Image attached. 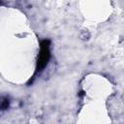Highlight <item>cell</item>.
I'll return each instance as SVG.
<instances>
[{"label": "cell", "instance_id": "obj_2", "mask_svg": "<svg viewBox=\"0 0 124 124\" xmlns=\"http://www.w3.org/2000/svg\"><path fill=\"white\" fill-rule=\"evenodd\" d=\"M9 106V101L6 98L0 97V110L7 108V107Z\"/></svg>", "mask_w": 124, "mask_h": 124}, {"label": "cell", "instance_id": "obj_1", "mask_svg": "<svg viewBox=\"0 0 124 124\" xmlns=\"http://www.w3.org/2000/svg\"><path fill=\"white\" fill-rule=\"evenodd\" d=\"M49 53H50V51H49V41L45 40L41 43L40 54H39V57H38L37 67H36L37 72L42 71L46 67V65L47 64V61L49 59V56H50Z\"/></svg>", "mask_w": 124, "mask_h": 124}]
</instances>
